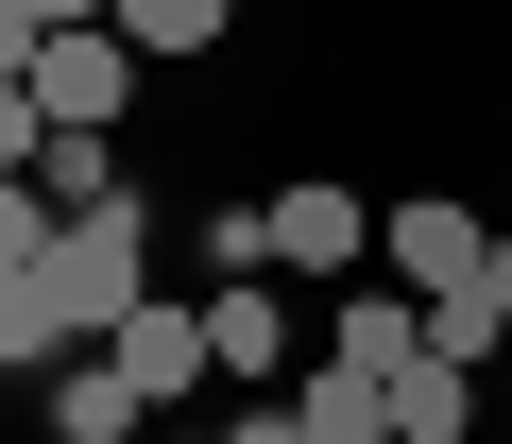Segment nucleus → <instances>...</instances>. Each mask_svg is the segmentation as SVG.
<instances>
[{
    "label": "nucleus",
    "mask_w": 512,
    "mask_h": 444,
    "mask_svg": "<svg viewBox=\"0 0 512 444\" xmlns=\"http://www.w3.org/2000/svg\"><path fill=\"white\" fill-rule=\"evenodd\" d=\"M222 444H308V410H291V393H239V410H222Z\"/></svg>",
    "instance_id": "nucleus-17"
},
{
    "label": "nucleus",
    "mask_w": 512,
    "mask_h": 444,
    "mask_svg": "<svg viewBox=\"0 0 512 444\" xmlns=\"http://www.w3.org/2000/svg\"><path fill=\"white\" fill-rule=\"evenodd\" d=\"M35 188H52V205H120L137 171H120V137H52V154H35Z\"/></svg>",
    "instance_id": "nucleus-13"
},
{
    "label": "nucleus",
    "mask_w": 512,
    "mask_h": 444,
    "mask_svg": "<svg viewBox=\"0 0 512 444\" xmlns=\"http://www.w3.org/2000/svg\"><path fill=\"white\" fill-rule=\"evenodd\" d=\"M120 35H137L154 69H188V52H222V35H239V0H120Z\"/></svg>",
    "instance_id": "nucleus-11"
},
{
    "label": "nucleus",
    "mask_w": 512,
    "mask_h": 444,
    "mask_svg": "<svg viewBox=\"0 0 512 444\" xmlns=\"http://www.w3.org/2000/svg\"><path fill=\"white\" fill-rule=\"evenodd\" d=\"M495 308H512V222H495Z\"/></svg>",
    "instance_id": "nucleus-20"
},
{
    "label": "nucleus",
    "mask_w": 512,
    "mask_h": 444,
    "mask_svg": "<svg viewBox=\"0 0 512 444\" xmlns=\"http://www.w3.org/2000/svg\"><path fill=\"white\" fill-rule=\"evenodd\" d=\"M52 222H69V205H52L35 171H0V274H35V257H52Z\"/></svg>",
    "instance_id": "nucleus-14"
},
{
    "label": "nucleus",
    "mask_w": 512,
    "mask_h": 444,
    "mask_svg": "<svg viewBox=\"0 0 512 444\" xmlns=\"http://www.w3.org/2000/svg\"><path fill=\"white\" fill-rule=\"evenodd\" d=\"M325 359H359V376H410L427 359V291H342V342Z\"/></svg>",
    "instance_id": "nucleus-9"
},
{
    "label": "nucleus",
    "mask_w": 512,
    "mask_h": 444,
    "mask_svg": "<svg viewBox=\"0 0 512 444\" xmlns=\"http://www.w3.org/2000/svg\"><path fill=\"white\" fill-rule=\"evenodd\" d=\"M103 359H120V376H137V393H154V427H171V410H205V393H222V359H205V291H154V308H137V325H120V342H103Z\"/></svg>",
    "instance_id": "nucleus-5"
},
{
    "label": "nucleus",
    "mask_w": 512,
    "mask_h": 444,
    "mask_svg": "<svg viewBox=\"0 0 512 444\" xmlns=\"http://www.w3.org/2000/svg\"><path fill=\"white\" fill-rule=\"evenodd\" d=\"M376 274L427 291V308H444V291H495V222H478L461 188H410V205H376Z\"/></svg>",
    "instance_id": "nucleus-2"
},
{
    "label": "nucleus",
    "mask_w": 512,
    "mask_h": 444,
    "mask_svg": "<svg viewBox=\"0 0 512 444\" xmlns=\"http://www.w3.org/2000/svg\"><path fill=\"white\" fill-rule=\"evenodd\" d=\"M35 274H52V308H69V342H120V325H137V308L171 291V274H154V205H137V188H120V205H69Z\"/></svg>",
    "instance_id": "nucleus-1"
},
{
    "label": "nucleus",
    "mask_w": 512,
    "mask_h": 444,
    "mask_svg": "<svg viewBox=\"0 0 512 444\" xmlns=\"http://www.w3.org/2000/svg\"><path fill=\"white\" fill-rule=\"evenodd\" d=\"M69 359V308H52V274H0V376H52Z\"/></svg>",
    "instance_id": "nucleus-12"
},
{
    "label": "nucleus",
    "mask_w": 512,
    "mask_h": 444,
    "mask_svg": "<svg viewBox=\"0 0 512 444\" xmlns=\"http://www.w3.org/2000/svg\"><path fill=\"white\" fill-rule=\"evenodd\" d=\"M256 240H274V274H342V291H359V257H376V205H359L342 171H308V188H256Z\"/></svg>",
    "instance_id": "nucleus-4"
},
{
    "label": "nucleus",
    "mask_w": 512,
    "mask_h": 444,
    "mask_svg": "<svg viewBox=\"0 0 512 444\" xmlns=\"http://www.w3.org/2000/svg\"><path fill=\"white\" fill-rule=\"evenodd\" d=\"M205 359H222V393H274V376H308V359H291V308H274V274L205 291Z\"/></svg>",
    "instance_id": "nucleus-6"
},
{
    "label": "nucleus",
    "mask_w": 512,
    "mask_h": 444,
    "mask_svg": "<svg viewBox=\"0 0 512 444\" xmlns=\"http://www.w3.org/2000/svg\"><path fill=\"white\" fill-rule=\"evenodd\" d=\"M461 427H478V376L461 359H410L393 376V444H461Z\"/></svg>",
    "instance_id": "nucleus-10"
},
{
    "label": "nucleus",
    "mask_w": 512,
    "mask_h": 444,
    "mask_svg": "<svg viewBox=\"0 0 512 444\" xmlns=\"http://www.w3.org/2000/svg\"><path fill=\"white\" fill-rule=\"evenodd\" d=\"M137 427H154V393H137L103 342H69V359H52V444H137Z\"/></svg>",
    "instance_id": "nucleus-7"
},
{
    "label": "nucleus",
    "mask_w": 512,
    "mask_h": 444,
    "mask_svg": "<svg viewBox=\"0 0 512 444\" xmlns=\"http://www.w3.org/2000/svg\"><path fill=\"white\" fill-rule=\"evenodd\" d=\"M137 69H154V52H137L120 18L35 35V103H52V137H120V120H137Z\"/></svg>",
    "instance_id": "nucleus-3"
},
{
    "label": "nucleus",
    "mask_w": 512,
    "mask_h": 444,
    "mask_svg": "<svg viewBox=\"0 0 512 444\" xmlns=\"http://www.w3.org/2000/svg\"><path fill=\"white\" fill-rule=\"evenodd\" d=\"M154 444H222V427H188V410H171V427H154Z\"/></svg>",
    "instance_id": "nucleus-21"
},
{
    "label": "nucleus",
    "mask_w": 512,
    "mask_h": 444,
    "mask_svg": "<svg viewBox=\"0 0 512 444\" xmlns=\"http://www.w3.org/2000/svg\"><path fill=\"white\" fill-rule=\"evenodd\" d=\"M18 18H35V35H86V18H120V0H18Z\"/></svg>",
    "instance_id": "nucleus-19"
},
{
    "label": "nucleus",
    "mask_w": 512,
    "mask_h": 444,
    "mask_svg": "<svg viewBox=\"0 0 512 444\" xmlns=\"http://www.w3.org/2000/svg\"><path fill=\"white\" fill-rule=\"evenodd\" d=\"M188 240H205V291H239V274H274V240H256V205H205Z\"/></svg>",
    "instance_id": "nucleus-15"
},
{
    "label": "nucleus",
    "mask_w": 512,
    "mask_h": 444,
    "mask_svg": "<svg viewBox=\"0 0 512 444\" xmlns=\"http://www.w3.org/2000/svg\"><path fill=\"white\" fill-rule=\"evenodd\" d=\"M291 410H308V444H393V376H359V359H308Z\"/></svg>",
    "instance_id": "nucleus-8"
},
{
    "label": "nucleus",
    "mask_w": 512,
    "mask_h": 444,
    "mask_svg": "<svg viewBox=\"0 0 512 444\" xmlns=\"http://www.w3.org/2000/svg\"><path fill=\"white\" fill-rule=\"evenodd\" d=\"M0 86H35V18H18V0H0Z\"/></svg>",
    "instance_id": "nucleus-18"
},
{
    "label": "nucleus",
    "mask_w": 512,
    "mask_h": 444,
    "mask_svg": "<svg viewBox=\"0 0 512 444\" xmlns=\"http://www.w3.org/2000/svg\"><path fill=\"white\" fill-rule=\"evenodd\" d=\"M35 154H52V103H35V86H0V171H35Z\"/></svg>",
    "instance_id": "nucleus-16"
}]
</instances>
